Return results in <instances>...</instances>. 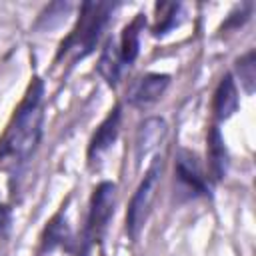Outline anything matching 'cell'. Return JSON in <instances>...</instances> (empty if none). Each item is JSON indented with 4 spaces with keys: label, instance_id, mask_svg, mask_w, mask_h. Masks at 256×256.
Returning <instances> with one entry per match:
<instances>
[{
    "label": "cell",
    "instance_id": "5bb4252c",
    "mask_svg": "<svg viewBox=\"0 0 256 256\" xmlns=\"http://www.w3.org/2000/svg\"><path fill=\"white\" fill-rule=\"evenodd\" d=\"M6 222H8V210L6 206H0V230L6 226Z\"/></svg>",
    "mask_w": 256,
    "mask_h": 256
},
{
    "label": "cell",
    "instance_id": "30bf717a",
    "mask_svg": "<svg viewBox=\"0 0 256 256\" xmlns=\"http://www.w3.org/2000/svg\"><path fill=\"white\" fill-rule=\"evenodd\" d=\"M122 58H120V50H118V44L116 42H108L100 54V60H98V72L102 74V78L114 86L120 78V72H122Z\"/></svg>",
    "mask_w": 256,
    "mask_h": 256
},
{
    "label": "cell",
    "instance_id": "7a4b0ae2",
    "mask_svg": "<svg viewBox=\"0 0 256 256\" xmlns=\"http://www.w3.org/2000/svg\"><path fill=\"white\" fill-rule=\"evenodd\" d=\"M112 6L110 4H102V2H86L82 6V14L78 20V26L74 28V32L70 34V38L66 40V44H62L64 50H74L76 58L86 56L94 44L98 42L104 26L108 24V16H110Z\"/></svg>",
    "mask_w": 256,
    "mask_h": 256
},
{
    "label": "cell",
    "instance_id": "5b68a950",
    "mask_svg": "<svg viewBox=\"0 0 256 256\" xmlns=\"http://www.w3.org/2000/svg\"><path fill=\"white\" fill-rule=\"evenodd\" d=\"M168 84H170L168 74H146L140 80H136V84L130 88L128 102L136 108H146L162 98Z\"/></svg>",
    "mask_w": 256,
    "mask_h": 256
},
{
    "label": "cell",
    "instance_id": "6da1fadb",
    "mask_svg": "<svg viewBox=\"0 0 256 256\" xmlns=\"http://www.w3.org/2000/svg\"><path fill=\"white\" fill-rule=\"evenodd\" d=\"M42 82L34 80L28 88V94L24 102L20 104L4 140L0 146V156L14 160V162H26L42 136Z\"/></svg>",
    "mask_w": 256,
    "mask_h": 256
},
{
    "label": "cell",
    "instance_id": "52a82bcc",
    "mask_svg": "<svg viewBox=\"0 0 256 256\" xmlns=\"http://www.w3.org/2000/svg\"><path fill=\"white\" fill-rule=\"evenodd\" d=\"M120 118H122L120 106H114L110 110V114L102 120L96 134L92 136V142H90V148H88V156L92 160L98 158L104 150H108L114 144V140L118 138V132H120Z\"/></svg>",
    "mask_w": 256,
    "mask_h": 256
},
{
    "label": "cell",
    "instance_id": "8fae6325",
    "mask_svg": "<svg viewBox=\"0 0 256 256\" xmlns=\"http://www.w3.org/2000/svg\"><path fill=\"white\" fill-rule=\"evenodd\" d=\"M142 22H144V18H142V14H138V18H134V20L124 28V32H122V38H120V44H118L122 64H130V62H134V58L138 56Z\"/></svg>",
    "mask_w": 256,
    "mask_h": 256
},
{
    "label": "cell",
    "instance_id": "8992f818",
    "mask_svg": "<svg viewBox=\"0 0 256 256\" xmlns=\"http://www.w3.org/2000/svg\"><path fill=\"white\" fill-rule=\"evenodd\" d=\"M166 122L162 118H146L136 132V160L138 164L148 158V156H156V150L162 146L164 138H166Z\"/></svg>",
    "mask_w": 256,
    "mask_h": 256
},
{
    "label": "cell",
    "instance_id": "277c9868",
    "mask_svg": "<svg viewBox=\"0 0 256 256\" xmlns=\"http://www.w3.org/2000/svg\"><path fill=\"white\" fill-rule=\"evenodd\" d=\"M114 196H116V186L112 182H102L90 200V210H88V220H86V240L94 242L102 236L112 212H114Z\"/></svg>",
    "mask_w": 256,
    "mask_h": 256
},
{
    "label": "cell",
    "instance_id": "4fadbf2b",
    "mask_svg": "<svg viewBox=\"0 0 256 256\" xmlns=\"http://www.w3.org/2000/svg\"><path fill=\"white\" fill-rule=\"evenodd\" d=\"M236 68H238L240 82L244 84L246 92H248V94H252V92H254V82H256V64H254V52L250 50L248 54H244V56L238 60Z\"/></svg>",
    "mask_w": 256,
    "mask_h": 256
},
{
    "label": "cell",
    "instance_id": "ba28073f",
    "mask_svg": "<svg viewBox=\"0 0 256 256\" xmlns=\"http://www.w3.org/2000/svg\"><path fill=\"white\" fill-rule=\"evenodd\" d=\"M176 172H178L180 182L186 184L190 190H194L198 194L206 192V180H204L202 168H200V164H198L194 154L182 150L178 154V160H176Z\"/></svg>",
    "mask_w": 256,
    "mask_h": 256
},
{
    "label": "cell",
    "instance_id": "9c48e42d",
    "mask_svg": "<svg viewBox=\"0 0 256 256\" xmlns=\"http://www.w3.org/2000/svg\"><path fill=\"white\" fill-rule=\"evenodd\" d=\"M238 108V90L232 76H224L214 92V112L220 120L230 118Z\"/></svg>",
    "mask_w": 256,
    "mask_h": 256
},
{
    "label": "cell",
    "instance_id": "3957f363",
    "mask_svg": "<svg viewBox=\"0 0 256 256\" xmlns=\"http://www.w3.org/2000/svg\"><path fill=\"white\" fill-rule=\"evenodd\" d=\"M160 174H162V160L158 156H154V160H152L150 168L146 170L142 182L138 184V188L130 200L128 212H126V230L132 238H138L140 230L144 228V224L148 220V214H150V208H152V202L156 198V190L160 184Z\"/></svg>",
    "mask_w": 256,
    "mask_h": 256
},
{
    "label": "cell",
    "instance_id": "7c38bea8",
    "mask_svg": "<svg viewBox=\"0 0 256 256\" xmlns=\"http://www.w3.org/2000/svg\"><path fill=\"white\" fill-rule=\"evenodd\" d=\"M208 160H210L212 176L220 180L226 174V146L218 128H212L208 134Z\"/></svg>",
    "mask_w": 256,
    "mask_h": 256
}]
</instances>
